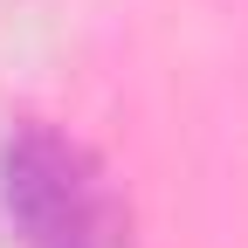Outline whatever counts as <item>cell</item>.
Listing matches in <instances>:
<instances>
[{
    "label": "cell",
    "mask_w": 248,
    "mask_h": 248,
    "mask_svg": "<svg viewBox=\"0 0 248 248\" xmlns=\"http://www.w3.org/2000/svg\"><path fill=\"white\" fill-rule=\"evenodd\" d=\"M0 200H7L21 248H131V214L110 172L48 124H21L7 138Z\"/></svg>",
    "instance_id": "cell-1"
}]
</instances>
